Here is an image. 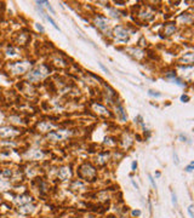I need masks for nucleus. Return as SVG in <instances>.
Instances as JSON below:
<instances>
[{
  "instance_id": "393cba45",
  "label": "nucleus",
  "mask_w": 194,
  "mask_h": 218,
  "mask_svg": "<svg viewBox=\"0 0 194 218\" xmlns=\"http://www.w3.org/2000/svg\"><path fill=\"white\" fill-rule=\"evenodd\" d=\"M47 21H49V22H50V23H51V24H52V27H54V28H55V29H57V30H58V32H61V29H60V28H58V25H57V24H56V23H55V21H54V20H52V18H51V17H47Z\"/></svg>"
},
{
  "instance_id": "4468645a",
  "label": "nucleus",
  "mask_w": 194,
  "mask_h": 218,
  "mask_svg": "<svg viewBox=\"0 0 194 218\" xmlns=\"http://www.w3.org/2000/svg\"><path fill=\"white\" fill-rule=\"evenodd\" d=\"M32 201V198L28 196V195H21L16 199V202L20 204V205H25V204H29Z\"/></svg>"
},
{
  "instance_id": "9d476101",
  "label": "nucleus",
  "mask_w": 194,
  "mask_h": 218,
  "mask_svg": "<svg viewBox=\"0 0 194 218\" xmlns=\"http://www.w3.org/2000/svg\"><path fill=\"white\" fill-rule=\"evenodd\" d=\"M52 124H50L49 121H41V122H39L38 124V129L40 130V131H43V132H47V131H50L51 129H52Z\"/></svg>"
},
{
  "instance_id": "473e14b6",
  "label": "nucleus",
  "mask_w": 194,
  "mask_h": 218,
  "mask_svg": "<svg viewBox=\"0 0 194 218\" xmlns=\"http://www.w3.org/2000/svg\"><path fill=\"white\" fill-rule=\"evenodd\" d=\"M174 159H175V160H174V161H175V164H176V165H178V164H179V161H178V156H177V153H176V151L174 153Z\"/></svg>"
},
{
  "instance_id": "79ce46f5",
  "label": "nucleus",
  "mask_w": 194,
  "mask_h": 218,
  "mask_svg": "<svg viewBox=\"0 0 194 218\" xmlns=\"http://www.w3.org/2000/svg\"><path fill=\"white\" fill-rule=\"evenodd\" d=\"M112 218H114V217H112Z\"/></svg>"
},
{
  "instance_id": "f8f14e48",
  "label": "nucleus",
  "mask_w": 194,
  "mask_h": 218,
  "mask_svg": "<svg viewBox=\"0 0 194 218\" xmlns=\"http://www.w3.org/2000/svg\"><path fill=\"white\" fill-rule=\"evenodd\" d=\"M70 189H73V190H75V191H80V190H84V189H85V185H84V183L80 182V181H75V182L72 183Z\"/></svg>"
},
{
  "instance_id": "a19ab883",
  "label": "nucleus",
  "mask_w": 194,
  "mask_h": 218,
  "mask_svg": "<svg viewBox=\"0 0 194 218\" xmlns=\"http://www.w3.org/2000/svg\"><path fill=\"white\" fill-rule=\"evenodd\" d=\"M132 184H134V187H135V188H136V189H138V185H137V184H136V183H135V182H134V181H132Z\"/></svg>"
},
{
  "instance_id": "cd10ccee",
  "label": "nucleus",
  "mask_w": 194,
  "mask_h": 218,
  "mask_svg": "<svg viewBox=\"0 0 194 218\" xmlns=\"http://www.w3.org/2000/svg\"><path fill=\"white\" fill-rule=\"evenodd\" d=\"M98 66H100V67L102 68V70H103V72H105V73H107V74H109V70H108V68H106L105 66H103V64H102V63H98Z\"/></svg>"
},
{
  "instance_id": "423d86ee",
  "label": "nucleus",
  "mask_w": 194,
  "mask_h": 218,
  "mask_svg": "<svg viewBox=\"0 0 194 218\" xmlns=\"http://www.w3.org/2000/svg\"><path fill=\"white\" fill-rule=\"evenodd\" d=\"M95 23H96V25H97V27H98L102 32H106V30L108 29V27H109V21H108L106 17H102V16L96 17Z\"/></svg>"
},
{
  "instance_id": "9b49d317",
  "label": "nucleus",
  "mask_w": 194,
  "mask_h": 218,
  "mask_svg": "<svg viewBox=\"0 0 194 218\" xmlns=\"http://www.w3.org/2000/svg\"><path fill=\"white\" fill-rule=\"evenodd\" d=\"M34 211V206L33 205H29V204H25V205H22L20 207V212L22 214H29Z\"/></svg>"
},
{
  "instance_id": "a211bd4d",
  "label": "nucleus",
  "mask_w": 194,
  "mask_h": 218,
  "mask_svg": "<svg viewBox=\"0 0 194 218\" xmlns=\"http://www.w3.org/2000/svg\"><path fill=\"white\" fill-rule=\"evenodd\" d=\"M131 144H132V138H131L130 136H129V135H126V136L124 137V142H123L124 148H126V149H127V148L130 147Z\"/></svg>"
},
{
  "instance_id": "aec40b11",
  "label": "nucleus",
  "mask_w": 194,
  "mask_h": 218,
  "mask_svg": "<svg viewBox=\"0 0 194 218\" xmlns=\"http://www.w3.org/2000/svg\"><path fill=\"white\" fill-rule=\"evenodd\" d=\"M183 61H185V63H192V62H193V54H192V52L185 54Z\"/></svg>"
},
{
  "instance_id": "ea45409f",
  "label": "nucleus",
  "mask_w": 194,
  "mask_h": 218,
  "mask_svg": "<svg viewBox=\"0 0 194 218\" xmlns=\"http://www.w3.org/2000/svg\"><path fill=\"white\" fill-rule=\"evenodd\" d=\"M116 5H125V3H119V1H115Z\"/></svg>"
},
{
  "instance_id": "f03ea898",
  "label": "nucleus",
  "mask_w": 194,
  "mask_h": 218,
  "mask_svg": "<svg viewBox=\"0 0 194 218\" xmlns=\"http://www.w3.org/2000/svg\"><path fill=\"white\" fill-rule=\"evenodd\" d=\"M70 135H72V131H69V130H57V131L50 132V133L47 135V138L55 142V141L66 139V138H68Z\"/></svg>"
},
{
  "instance_id": "5701e85b",
  "label": "nucleus",
  "mask_w": 194,
  "mask_h": 218,
  "mask_svg": "<svg viewBox=\"0 0 194 218\" xmlns=\"http://www.w3.org/2000/svg\"><path fill=\"white\" fill-rule=\"evenodd\" d=\"M9 188H10V183H9V182L0 181V190L4 191V190H6V189H9Z\"/></svg>"
},
{
  "instance_id": "f3484780",
  "label": "nucleus",
  "mask_w": 194,
  "mask_h": 218,
  "mask_svg": "<svg viewBox=\"0 0 194 218\" xmlns=\"http://www.w3.org/2000/svg\"><path fill=\"white\" fill-rule=\"evenodd\" d=\"M130 52H131V55H132L134 57H136V58H141L142 56H143V52H142V50H140V49H131Z\"/></svg>"
},
{
  "instance_id": "39448f33",
  "label": "nucleus",
  "mask_w": 194,
  "mask_h": 218,
  "mask_svg": "<svg viewBox=\"0 0 194 218\" xmlns=\"http://www.w3.org/2000/svg\"><path fill=\"white\" fill-rule=\"evenodd\" d=\"M80 173L83 175V177H85V178H92V177H95V175H96V170H95V167L92 165H90V164H84L81 167H80Z\"/></svg>"
},
{
  "instance_id": "e433bc0d",
  "label": "nucleus",
  "mask_w": 194,
  "mask_h": 218,
  "mask_svg": "<svg viewBox=\"0 0 194 218\" xmlns=\"http://www.w3.org/2000/svg\"><path fill=\"white\" fill-rule=\"evenodd\" d=\"M136 167H137V162L134 161V162H132V171H136Z\"/></svg>"
},
{
  "instance_id": "c85d7f7f",
  "label": "nucleus",
  "mask_w": 194,
  "mask_h": 218,
  "mask_svg": "<svg viewBox=\"0 0 194 218\" xmlns=\"http://www.w3.org/2000/svg\"><path fill=\"white\" fill-rule=\"evenodd\" d=\"M35 28H36L38 30H40V32H44L43 25H41V24H39V23H35Z\"/></svg>"
},
{
  "instance_id": "0eeeda50",
  "label": "nucleus",
  "mask_w": 194,
  "mask_h": 218,
  "mask_svg": "<svg viewBox=\"0 0 194 218\" xmlns=\"http://www.w3.org/2000/svg\"><path fill=\"white\" fill-rule=\"evenodd\" d=\"M17 133H18V131L12 129L10 126L0 127V137H12V136H16Z\"/></svg>"
},
{
  "instance_id": "412c9836",
  "label": "nucleus",
  "mask_w": 194,
  "mask_h": 218,
  "mask_svg": "<svg viewBox=\"0 0 194 218\" xmlns=\"http://www.w3.org/2000/svg\"><path fill=\"white\" fill-rule=\"evenodd\" d=\"M179 21L187 23V22H190V21H192V17H190V15H188V14H183L182 16L179 17Z\"/></svg>"
},
{
  "instance_id": "2f4dec72",
  "label": "nucleus",
  "mask_w": 194,
  "mask_h": 218,
  "mask_svg": "<svg viewBox=\"0 0 194 218\" xmlns=\"http://www.w3.org/2000/svg\"><path fill=\"white\" fill-rule=\"evenodd\" d=\"M3 176H4V177H10V176H11V171H10V170H5V171L3 172Z\"/></svg>"
},
{
  "instance_id": "f257e3e1",
  "label": "nucleus",
  "mask_w": 194,
  "mask_h": 218,
  "mask_svg": "<svg viewBox=\"0 0 194 218\" xmlns=\"http://www.w3.org/2000/svg\"><path fill=\"white\" fill-rule=\"evenodd\" d=\"M47 74H49V68H47L45 64H40V66L35 67L33 70H31V72L28 73L27 79H28L29 81L35 83V81H39V80L44 79Z\"/></svg>"
},
{
  "instance_id": "6e6552de",
  "label": "nucleus",
  "mask_w": 194,
  "mask_h": 218,
  "mask_svg": "<svg viewBox=\"0 0 194 218\" xmlns=\"http://www.w3.org/2000/svg\"><path fill=\"white\" fill-rule=\"evenodd\" d=\"M57 175L62 181H67V179L70 178V176H72V171H70V169L68 167V166H63V167H61L58 170Z\"/></svg>"
},
{
  "instance_id": "bb28decb",
  "label": "nucleus",
  "mask_w": 194,
  "mask_h": 218,
  "mask_svg": "<svg viewBox=\"0 0 194 218\" xmlns=\"http://www.w3.org/2000/svg\"><path fill=\"white\" fill-rule=\"evenodd\" d=\"M10 120H12V122H16V124H20L21 122V119L17 118V117H11Z\"/></svg>"
},
{
  "instance_id": "6ab92c4d",
  "label": "nucleus",
  "mask_w": 194,
  "mask_h": 218,
  "mask_svg": "<svg viewBox=\"0 0 194 218\" xmlns=\"http://www.w3.org/2000/svg\"><path fill=\"white\" fill-rule=\"evenodd\" d=\"M109 158V155L107 153H105V154H100V155L97 156V162L98 164H105L106 161H107V159Z\"/></svg>"
},
{
  "instance_id": "c9c22d12",
  "label": "nucleus",
  "mask_w": 194,
  "mask_h": 218,
  "mask_svg": "<svg viewBox=\"0 0 194 218\" xmlns=\"http://www.w3.org/2000/svg\"><path fill=\"white\" fill-rule=\"evenodd\" d=\"M188 99H189L188 96H181V101H182V102H187Z\"/></svg>"
},
{
  "instance_id": "f704fd0d",
  "label": "nucleus",
  "mask_w": 194,
  "mask_h": 218,
  "mask_svg": "<svg viewBox=\"0 0 194 218\" xmlns=\"http://www.w3.org/2000/svg\"><path fill=\"white\" fill-rule=\"evenodd\" d=\"M193 164H194V162H190V165L186 167V171H187V172H192V170H193Z\"/></svg>"
},
{
  "instance_id": "4c0bfd02",
  "label": "nucleus",
  "mask_w": 194,
  "mask_h": 218,
  "mask_svg": "<svg viewBox=\"0 0 194 218\" xmlns=\"http://www.w3.org/2000/svg\"><path fill=\"white\" fill-rule=\"evenodd\" d=\"M141 214V211H132V216H140Z\"/></svg>"
},
{
  "instance_id": "72a5a7b5",
  "label": "nucleus",
  "mask_w": 194,
  "mask_h": 218,
  "mask_svg": "<svg viewBox=\"0 0 194 218\" xmlns=\"http://www.w3.org/2000/svg\"><path fill=\"white\" fill-rule=\"evenodd\" d=\"M171 195H172V202H174V205L176 206V205H177V199H176V194H175L174 191H172V194H171Z\"/></svg>"
},
{
  "instance_id": "4be33fe9",
  "label": "nucleus",
  "mask_w": 194,
  "mask_h": 218,
  "mask_svg": "<svg viewBox=\"0 0 194 218\" xmlns=\"http://www.w3.org/2000/svg\"><path fill=\"white\" fill-rule=\"evenodd\" d=\"M6 55L10 56V57H14V56L17 55V52H16V50L14 47H7L6 49Z\"/></svg>"
},
{
  "instance_id": "20e7f679",
  "label": "nucleus",
  "mask_w": 194,
  "mask_h": 218,
  "mask_svg": "<svg viewBox=\"0 0 194 218\" xmlns=\"http://www.w3.org/2000/svg\"><path fill=\"white\" fill-rule=\"evenodd\" d=\"M113 33H114V36L116 38V39L121 40V41L127 40L129 39V35H130V34H129V30L126 28H124V27H120V25L115 27L114 30H113Z\"/></svg>"
},
{
  "instance_id": "a878e982",
  "label": "nucleus",
  "mask_w": 194,
  "mask_h": 218,
  "mask_svg": "<svg viewBox=\"0 0 194 218\" xmlns=\"http://www.w3.org/2000/svg\"><path fill=\"white\" fill-rule=\"evenodd\" d=\"M108 12L110 14V16H113V17H119V14H118V11H114L113 9H108Z\"/></svg>"
},
{
  "instance_id": "2eb2a0df",
  "label": "nucleus",
  "mask_w": 194,
  "mask_h": 218,
  "mask_svg": "<svg viewBox=\"0 0 194 218\" xmlns=\"http://www.w3.org/2000/svg\"><path fill=\"white\" fill-rule=\"evenodd\" d=\"M175 30H176V27H175V24H172V23L167 24L165 27V34L166 35H172L175 33Z\"/></svg>"
},
{
  "instance_id": "c756f323",
  "label": "nucleus",
  "mask_w": 194,
  "mask_h": 218,
  "mask_svg": "<svg viewBox=\"0 0 194 218\" xmlns=\"http://www.w3.org/2000/svg\"><path fill=\"white\" fill-rule=\"evenodd\" d=\"M188 213H189L190 218H193V217H194V214H193V206H192V205H190V206L188 207Z\"/></svg>"
},
{
  "instance_id": "58836bf2",
  "label": "nucleus",
  "mask_w": 194,
  "mask_h": 218,
  "mask_svg": "<svg viewBox=\"0 0 194 218\" xmlns=\"http://www.w3.org/2000/svg\"><path fill=\"white\" fill-rule=\"evenodd\" d=\"M3 119H4V115H3V113H1V112H0V122L3 121Z\"/></svg>"
},
{
  "instance_id": "1a4fd4ad",
  "label": "nucleus",
  "mask_w": 194,
  "mask_h": 218,
  "mask_svg": "<svg viewBox=\"0 0 194 218\" xmlns=\"http://www.w3.org/2000/svg\"><path fill=\"white\" fill-rule=\"evenodd\" d=\"M45 154L40 150V149H32L27 153V156L29 159H34V160H38V159H43Z\"/></svg>"
},
{
  "instance_id": "7c9ffc66",
  "label": "nucleus",
  "mask_w": 194,
  "mask_h": 218,
  "mask_svg": "<svg viewBox=\"0 0 194 218\" xmlns=\"http://www.w3.org/2000/svg\"><path fill=\"white\" fill-rule=\"evenodd\" d=\"M149 181H150V183H152V185H153V188H155L157 189V184H155V182H154V179H153V177L149 175Z\"/></svg>"
},
{
  "instance_id": "7ed1b4c3",
  "label": "nucleus",
  "mask_w": 194,
  "mask_h": 218,
  "mask_svg": "<svg viewBox=\"0 0 194 218\" xmlns=\"http://www.w3.org/2000/svg\"><path fill=\"white\" fill-rule=\"evenodd\" d=\"M29 66H31L29 62H17V63H15V64L11 66V70L15 74H22V73L27 72Z\"/></svg>"
},
{
  "instance_id": "dca6fc26",
  "label": "nucleus",
  "mask_w": 194,
  "mask_h": 218,
  "mask_svg": "<svg viewBox=\"0 0 194 218\" xmlns=\"http://www.w3.org/2000/svg\"><path fill=\"white\" fill-rule=\"evenodd\" d=\"M94 109H95L98 114H103V115H105V114H108V110H107L105 107H102L101 104H94Z\"/></svg>"
},
{
  "instance_id": "ddd939ff",
  "label": "nucleus",
  "mask_w": 194,
  "mask_h": 218,
  "mask_svg": "<svg viewBox=\"0 0 194 218\" xmlns=\"http://www.w3.org/2000/svg\"><path fill=\"white\" fill-rule=\"evenodd\" d=\"M116 113H118V115H119V118H120L121 121H126V120H127V115H126V113H125L123 106L119 104L118 107H116Z\"/></svg>"
},
{
  "instance_id": "b1692460",
  "label": "nucleus",
  "mask_w": 194,
  "mask_h": 218,
  "mask_svg": "<svg viewBox=\"0 0 194 218\" xmlns=\"http://www.w3.org/2000/svg\"><path fill=\"white\" fill-rule=\"evenodd\" d=\"M148 95L149 96H152V97H161V93H159V92H157V91H153V90H149L148 91Z\"/></svg>"
}]
</instances>
